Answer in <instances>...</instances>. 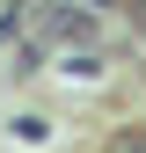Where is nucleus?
Masks as SVG:
<instances>
[{"instance_id":"nucleus-1","label":"nucleus","mask_w":146,"mask_h":153,"mask_svg":"<svg viewBox=\"0 0 146 153\" xmlns=\"http://www.w3.org/2000/svg\"><path fill=\"white\" fill-rule=\"evenodd\" d=\"M102 153H146V131H117V139H110Z\"/></svg>"}]
</instances>
